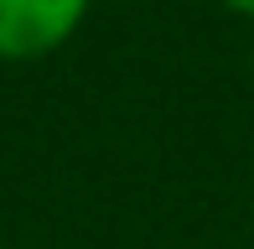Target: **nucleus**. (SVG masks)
Returning <instances> with one entry per match:
<instances>
[{
  "label": "nucleus",
  "instance_id": "nucleus-2",
  "mask_svg": "<svg viewBox=\"0 0 254 249\" xmlns=\"http://www.w3.org/2000/svg\"><path fill=\"white\" fill-rule=\"evenodd\" d=\"M218 5L234 10V16H249V21H254V0H218Z\"/></svg>",
  "mask_w": 254,
  "mask_h": 249
},
{
  "label": "nucleus",
  "instance_id": "nucleus-1",
  "mask_svg": "<svg viewBox=\"0 0 254 249\" xmlns=\"http://www.w3.org/2000/svg\"><path fill=\"white\" fill-rule=\"evenodd\" d=\"M94 0H0V62H37L78 37Z\"/></svg>",
  "mask_w": 254,
  "mask_h": 249
}]
</instances>
